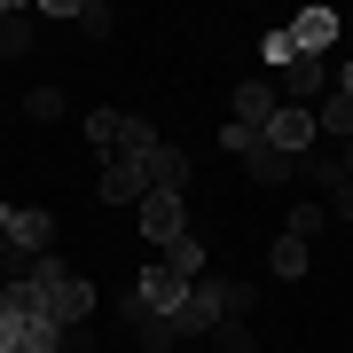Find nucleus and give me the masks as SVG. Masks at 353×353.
I'll list each match as a JSON object with an SVG mask.
<instances>
[{"mask_svg": "<svg viewBox=\"0 0 353 353\" xmlns=\"http://www.w3.org/2000/svg\"><path fill=\"white\" fill-rule=\"evenodd\" d=\"M48 236H55V220L39 212V204H0V252L16 259V275H24L32 259H48Z\"/></svg>", "mask_w": 353, "mask_h": 353, "instance_id": "f257e3e1", "label": "nucleus"}, {"mask_svg": "<svg viewBox=\"0 0 353 353\" xmlns=\"http://www.w3.org/2000/svg\"><path fill=\"white\" fill-rule=\"evenodd\" d=\"M32 267H39V283H48V314L63 322V330H79V322L94 314V283L87 275H71L63 259H32Z\"/></svg>", "mask_w": 353, "mask_h": 353, "instance_id": "f03ea898", "label": "nucleus"}, {"mask_svg": "<svg viewBox=\"0 0 353 353\" xmlns=\"http://www.w3.org/2000/svg\"><path fill=\"white\" fill-rule=\"evenodd\" d=\"M275 79V102H290V110H314V102L330 94V63L322 55H290L283 71H267Z\"/></svg>", "mask_w": 353, "mask_h": 353, "instance_id": "7ed1b4c3", "label": "nucleus"}, {"mask_svg": "<svg viewBox=\"0 0 353 353\" xmlns=\"http://www.w3.org/2000/svg\"><path fill=\"white\" fill-rule=\"evenodd\" d=\"M134 220H141V236H150L157 252H165L173 236H189V196H173V189H150V196L134 204Z\"/></svg>", "mask_w": 353, "mask_h": 353, "instance_id": "20e7f679", "label": "nucleus"}, {"mask_svg": "<svg viewBox=\"0 0 353 353\" xmlns=\"http://www.w3.org/2000/svg\"><path fill=\"white\" fill-rule=\"evenodd\" d=\"M314 134H322V126H314V110H290V102H283L275 118H267V126H259V141H267V150H283L290 165L314 150Z\"/></svg>", "mask_w": 353, "mask_h": 353, "instance_id": "39448f33", "label": "nucleus"}, {"mask_svg": "<svg viewBox=\"0 0 353 353\" xmlns=\"http://www.w3.org/2000/svg\"><path fill=\"white\" fill-rule=\"evenodd\" d=\"M134 306H141V314H181V306H189V283H181L173 275V267H141V283H134Z\"/></svg>", "mask_w": 353, "mask_h": 353, "instance_id": "423d86ee", "label": "nucleus"}, {"mask_svg": "<svg viewBox=\"0 0 353 353\" xmlns=\"http://www.w3.org/2000/svg\"><path fill=\"white\" fill-rule=\"evenodd\" d=\"M283 39H290V55H330L338 48V8H299L283 24Z\"/></svg>", "mask_w": 353, "mask_h": 353, "instance_id": "0eeeda50", "label": "nucleus"}, {"mask_svg": "<svg viewBox=\"0 0 353 353\" xmlns=\"http://www.w3.org/2000/svg\"><path fill=\"white\" fill-rule=\"evenodd\" d=\"M141 196H150V173H141V157H118V150H110V165H102V204H126V212H134Z\"/></svg>", "mask_w": 353, "mask_h": 353, "instance_id": "6e6552de", "label": "nucleus"}, {"mask_svg": "<svg viewBox=\"0 0 353 353\" xmlns=\"http://www.w3.org/2000/svg\"><path fill=\"white\" fill-rule=\"evenodd\" d=\"M283 110V102H275V79H243V87H236V126H267V118H275Z\"/></svg>", "mask_w": 353, "mask_h": 353, "instance_id": "1a4fd4ad", "label": "nucleus"}, {"mask_svg": "<svg viewBox=\"0 0 353 353\" xmlns=\"http://www.w3.org/2000/svg\"><path fill=\"white\" fill-rule=\"evenodd\" d=\"M141 173H150V189H173V196H189V157H181V150H165V141H157L150 157H141Z\"/></svg>", "mask_w": 353, "mask_h": 353, "instance_id": "9d476101", "label": "nucleus"}, {"mask_svg": "<svg viewBox=\"0 0 353 353\" xmlns=\"http://www.w3.org/2000/svg\"><path fill=\"white\" fill-rule=\"evenodd\" d=\"M126 330H134V345H150V353H165V345L181 338V322H173V314H141L134 299H126Z\"/></svg>", "mask_w": 353, "mask_h": 353, "instance_id": "9b49d317", "label": "nucleus"}, {"mask_svg": "<svg viewBox=\"0 0 353 353\" xmlns=\"http://www.w3.org/2000/svg\"><path fill=\"white\" fill-rule=\"evenodd\" d=\"M314 126H322L330 141H353V94L330 87V94H322V110H314Z\"/></svg>", "mask_w": 353, "mask_h": 353, "instance_id": "f8f14e48", "label": "nucleus"}, {"mask_svg": "<svg viewBox=\"0 0 353 353\" xmlns=\"http://www.w3.org/2000/svg\"><path fill=\"white\" fill-rule=\"evenodd\" d=\"M267 275H290V283H299L306 275V243L299 236H275V243H267Z\"/></svg>", "mask_w": 353, "mask_h": 353, "instance_id": "ddd939ff", "label": "nucleus"}, {"mask_svg": "<svg viewBox=\"0 0 353 353\" xmlns=\"http://www.w3.org/2000/svg\"><path fill=\"white\" fill-rule=\"evenodd\" d=\"M165 267H173L181 283H196V275H204V243H196V236H173V243H165Z\"/></svg>", "mask_w": 353, "mask_h": 353, "instance_id": "4468645a", "label": "nucleus"}, {"mask_svg": "<svg viewBox=\"0 0 353 353\" xmlns=\"http://www.w3.org/2000/svg\"><path fill=\"white\" fill-rule=\"evenodd\" d=\"M243 165H252V181H290V173H299V165H290L283 150H267V141H252V150H243Z\"/></svg>", "mask_w": 353, "mask_h": 353, "instance_id": "2eb2a0df", "label": "nucleus"}, {"mask_svg": "<svg viewBox=\"0 0 353 353\" xmlns=\"http://www.w3.org/2000/svg\"><path fill=\"white\" fill-rule=\"evenodd\" d=\"M16 353H63V322H55V314H32V322H24V345H16Z\"/></svg>", "mask_w": 353, "mask_h": 353, "instance_id": "dca6fc26", "label": "nucleus"}, {"mask_svg": "<svg viewBox=\"0 0 353 353\" xmlns=\"http://www.w3.org/2000/svg\"><path fill=\"white\" fill-rule=\"evenodd\" d=\"M157 150V126L150 118H118V157H150Z\"/></svg>", "mask_w": 353, "mask_h": 353, "instance_id": "f3484780", "label": "nucleus"}, {"mask_svg": "<svg viewBox=\"0 0 353 353\" xmlns=\"http://www.w3.org/2000/svg\"><path fill=\"white\" fill-rule=\"evenodd\" d=\"M32 48V16L24 8H0V55H24Z\"/></svg>", "mask_w": 353, "mask_h": 353, "instance_id": "a211bd4d", "label": "nucleus"}, {"mask_svg": "<svg viewBox=\"0 0 353 353\" xmlns=\"http://www.w3.org/2000/svg\"><path fill=\"white\" fill-rule=\"evenodd\" d=\"M322 220H330L322 204H299V212H290V228H283V236H299V243H314V236H322Z\"/></svg>", "mask_w": 353, "mask_h": 353, "instance_id": "6ab92c4d", "label": "nucleus"}, {"mask_svg": "<svg viewBox=\"0 0 353 353\" xmlns=\"http://www.w3.org/2000/svg\"><path fill=\"white\" fill-rule=\"evenodd\" d=\"M24 110L39 118V126H55V118H63V94H55V87H32V94H24Z\"/></svg>", "mask_w": 353, "mask_h": 353, "instance_id": "aec40b11", "label": "nucleus"}, {"mask_svg": "<svg viewBox=\"0 0 353 353\" xmlns=\"http://www.w3.org/2000/svg\"><path fill=\"white\" fill-rule=\"evenodd\" d=\"M87 141H102V150H118V110H87Z\"/></svg>", "mask_w": 353, "mask_h": 353, "instance_id": "412c9836", "label": "nucleus"}, {"mask_svg": "<svg viewBox=\"0 0 353 353\" xmlns=\"http://www.w3.org/2000/svg\"><path fill=\"white\" fill-rule=\"evenodd\" d=\"M212 338H220V353H252V322H220Z\"/></svg>", "mask_w": 353, "mask_h": 353, "instance_id": "4be33fe9", "label": "nucleus"}, {"mask_svg": "<svg viewBox=\"0 0 353 353\" xmlns=\"http://www.w3.org/2000/svg\"><path fill=\"white\" fill-rule=\"evenodd\" d=\"M24 345V314H8V306H0V353H16Z\"/></svg>", "mask_w": 353, "mask_h": 353, "instance_id": "5701e85b", "label": "nucleus"}, {"mask_svg": "<svg viewBox=\"0 0 353 353\" xmlns=\"http://www.w3.org/2000/svg\"><path fill=\"white\" fill-rule=\"evenodd\" d=\"M338 173H345V181H353V141H345V157H338Z\"/></svg>", "mask_w": 353, "mask_h": 353, "instance_id": "b1692460", "label": "nucleus"}]
</instances>
